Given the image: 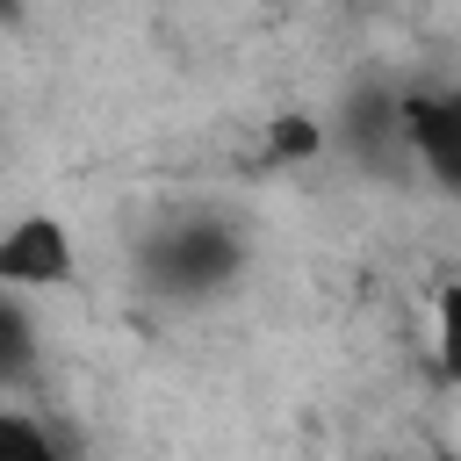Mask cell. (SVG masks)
<instances>
[{
    "label": "cell",
    "mask_w": 461,
    "mask_h": 461,
    "mask_svg": "<svg viewBox=\"0 0 461 461\" xmlns=\"http://www.w3.org/2000/svg\"><path fill=\"white\" fill-rule=\"evenodd\" d=\"M144 274H151L166 295H209V288H223V281L238 274V238H230V223H216V216L166 223V230H151V245H144Z\"/></svg>",
    "instance_id": "cell-1"
},
{
    "label": "cell",
    "mask_w": 461,
    "mask_h": 461,
    "mask_svg": "<svg viewBox=\"0 0 461 461\" xmlns=\"http://www.w3.org/2000/svg\"><path fill=\"white\" fill-rule=\"evenodd\" d=\"M403 151L447 194H461V86H411L403 94Z\"/></svg>",
    "instance_id": "cell-2"
},
{
    "label": "cell",
    "mask_w": 461,
    "mask_h": 461,
    "mask_svg": "<svg viewBox=\"0 0 461 461\" xmlns=\"http://www.w3.org/2000/svg\"><path fill=\"white\" fill-rule=\"evenodd\" d=\"M72 274H79V252H72V230L58 216H22L0 230V288L7 295L72 288Z\"/></svg>",
    "instance_id": "cell-3"
},
{
    "label": "cell",
    "mask_w": 461,
    "mask_h": 461,
    "mask_svg": "<svg viewBox=\"0 0 461 461\" xmlns=\"http://www.w3.org/2000/svg\"><path fill=\"white\" fill-rule=\"evenodd\" d=\"M339 144H346L367 173L411 166V151H403V94H396V86H360V94L339 108Z\"/></svg>",
    "instance_id": "cell-4"
},
{
    "label": "cell",
    "mask_w": 461,
    "mask_h": 461,
    "mask_svg": "<svg viewBox=\"0 0 461 461\" xmlns=\"http://www.w3.org/2000/svg\"><path fill=\"white\" fill-rule=\"evenodd\" d=\"M36 375V324L22 310V295L0 288V389H22Z\"/></svg>",
    "instance_id": "cell-5"
},
{
    "label": "cell",
    "mask_w": 461,
    "mask_h": 461,
    "mask_svg": "<svg viewBox=\"0 0 461 461\" xmlns=\"http://www.w3.org/2000/svg\"><path fill=\"white\" fill-rule=\"evenodd\" d=\"M432 360H439V382L461 389V281H447L432 303Z\"/></svg>",
    "instance_id": "cell-6"
},
{
    "label": "cell",
    "mask_w": 461,
    "mask_h": 461,
    "mask_svg": "<svg viewBox=\"0 0 461 461\" xmlns=\"http://www.w3.org/2000/svg\"><path fill=\"white\" fill-rule=\"evenodd\" d=\"M0 461H58V439L29 411H0Z\"/></svg>",
    "instance_id": "cell-7"
},
{
    "label": "cell",
    "mask_w": 461,
    "mask_h": 461,
    "mask_svg": "<svg viewBox=\"0 0 461 461\" xmlns=\"http://www.w3.org/2000/svg\"><path fill=\"white\" fill-rule=\"evenodd\" d=\"M439 461H461V454H439Z\"/></svg>",
    "instance_id": "cell-8"
}]
</instances>
